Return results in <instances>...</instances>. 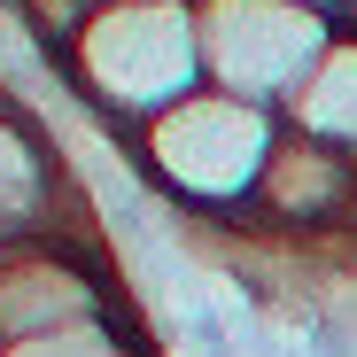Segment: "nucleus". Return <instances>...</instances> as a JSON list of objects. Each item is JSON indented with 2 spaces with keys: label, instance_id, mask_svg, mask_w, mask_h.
<instances>
[{
  "label": "nucleus",
  "instance_id": "8",
  "mask_svg": "<svg viewBox=\"0 0 357 357\" xmlns=\"http://www.w3.org/2000/svg\"><path fill=\"white\" fill-rule=\"evenodd\" d=\"M0 357H140V349L116 342L101 319H78V326H54V334H31V342H8Z\"/></svg>",
  "mask_w": 357,
  "mask_h": 357
},
{
  "label": "nucleus",
  "instance_id": "9",
  "mask_svg": "<svg viewBox=\"0 0 357 357\" xmlns=\"http://www.w3.org/2000/svg\"><path fill=\"white\" fill-rule=\"evenodd\" d=\"M311 8H342V0H311Z\"/></svg>",
  "mask_w": 357,
  "mask_h": 357
},
{
  "label": "nucleus",
  "instance_id": "1",
  "mask_svg": "<svg viewBox=\"0 0 357 357\" xmlns=\"http://www.w3.org/2000/svg\"><path fill=\"white\" fill-rule=\"evenodd\" d=\"M63 63L93 109L140 132L202 86V16L195 0H101L63 31Z\"/></svg>",
  "mask_w": 357,
  "mask_h": 357
},
{
  "label": "nucleus",
  "instance_id": "3",
  "mask_svg": "<svg viewBox=\"0 0 357 357\" xmlns=\"http://www.w3.org/2000/svg\"><path fill=\"white\" fill-rule=\"evenodd\" d=\"M195 16H202V78L264 109H287V93L342 39L311 0H195Z\"/></svg>",
  "mask_w": 357,
  "mask_h": 357
},
{
  "label": "nucleus",
  "instance_id": "2",
  "mask_svg": "<svg viewBox=\"0 0 357 357\" xmlns=\"http://www.w3.org/2000/svg\"><path fill=\"white\" fill-rule=\"evenodd\" d=\"M280 132H287L280 109L241 101V93H218V86H195L187 101H171L163 116L140 125V155L163 178L171 202H187V210H233L241 202L249 210Z\"/></svg>",
  "mask_w": 357,
  "mask_h": 357
},
{
  "label": "nucleus",
  "instance_id": "6",
  "mask_svg": "<svg viewBox=\"0 0 357 357\" xmlns=\"http://www.w3.org/2000/svg\"><path fill=\"white\" fill-rule=\"evenodd\" d=\"M280 125L311 132V140H334V148H357V31H342L319 54V70L287 93Z\"/></svg>",
  "mask_w": 357,
  "mask_h": 357
},
{
  "label": "nucleus",
  "instance_id": "5",
  "mask_svg": "<svg viewBox=\"0 0 357 357\" xmlns=\"http://www.w3.org/2000/svg\"><path fill=\"white\" fill-rule=\"evenodd\" d=\"M249 210L264 225H287V233L349 225V210H357V155L287 125L280 148H272V163H264V178H257V202Z\"/></svg>",
  "mask_w": 357,
  "mask_h": 357
},
{
  "label": "nucleus",
  "instance_id": "7",
  "mask_svg": "<svg viewBox=\"0 0 357 357\" xmlns=\"http://www.w3.org/2000/svg\"><path fill=\"white\" fill-rule=\"evenodd\" d=\"M39 195H47L39 148L24 140L16 116H0V249H8V241H31V233H39Z\"/></svg>",
  "mask_w": 357,
  "mask_h": 357
},
{
  "label": "nucleus",
  "instance_id": "4",
  "mask_svg": "<svg viewBox=\"0 0 357 357\" xmlns=\"http://www.w3.org/2000/svg\"><path fill=\"white\" fill-rule=\"evenodd\" d=\"M78 319H101V287L63 241L31 233V241L0 249V349L54 334V326H78Z\"/></svg>",
  "mask_w": 357,
  "mask_h": 357
}]
</instances>
